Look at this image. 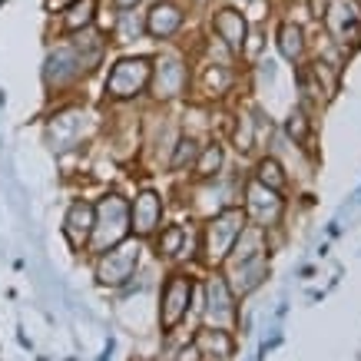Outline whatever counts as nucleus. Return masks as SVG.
Wrapping results in <instances>:
<instances>
[{
    "label": "nucleus",
    "mask_w": 361,
    "mask_h": 361,
    "mask_svg": "<svg viewBox=\"0 0 361 361\" xmlns=\"http://www.w3.org/2000/svg\"><path fill=\"white\" fill-rule=\"evenodd\" d=\"M142 37H146V17H142L140 7L136 11H116V20L110 27V44L133 47Z\"/></svg>",
    "instance_id": "obj_22"
},
{
    "label": "nucleus",
    "mask_w": 361,
    "mask_h": 361,
    "mask_svg": "<svg viewBox=\"0 0 361 361\" xmlns=\"http://www.w3.org/2000/svg\"><path fill=\"white\" fill-rule=\"evenodd\" d=\"M275 50L288 63H305V54H308L305 27L295 20H279V27H275Z\"/></svg>",
    "instance_id": "obj_20"
},
{
    "label": "nucleus",
    "mask_w": 361,
    "mask_h": 361,
    "mask_svg": "<svg viewBox=\"0 0 361 361\" xmlns=\"http://www.w3.org/2000/svg\"><path fill=\"white\" fill-rule=\"evenodd\" d=\"M142 17H146V37L156 44H173L189 23V11L183 0H149Z\"/></svg>",
    "instance_id": "obj_12"
},
{
    "label": "nucleus",
    "mask_w": 361,
    "mask_h": 361,
    "mask_svg": "<svg viewBox=\"0 0 361 361\" xmlns=\"http://www.w3.org/2000/svg\"><path fill=\"white\" fill-rule=\"evenodd\" d=\"M252 179H259L262 186H269V189H275V192H285L288 189V173H285V166L275 159V156H259L255 163H252Z\"/></svg>",
    "instance_id": "obj_24"
},
{
    "label": "nucleus",
    "mask_w": 361,
    "mask_h": 361,
    "mask_svg": "<svg viewBox=\"0 0 361 361\" xmlns=\"http://www.w3.org/2000/svg\"><path fill=\"white\" fill-rule=\"evenodd\" d=\"M232 4H239L242 11H245V7H252V4H269V0H232Z\"/></svg>",
    "instance_id": "obj_29"
},
{
    "label": "nucleus",
    "mask_w": 361,
    "mask_h": 361,
    "mask_svg": "<svg viewBox=\"0 0 361 361\" xmlns=\"http://www.w3.org/2000/svg\"><path fill=\"white\" fill-rule=\"evenodd\" d=\"M110 50V37L97 27L70 37H56V44L47 47L44 60V87L50 97H63L77 90L90 73H97Z\"/></svg>",
    "instance_id": "obj_1"
},
{
    "label": "nucleus",
    "mask_w": 361,
    "mask_h": 361,
    "mask_svg": "<svg viewBox=\"0 0 361 361\" xmlns=\"http://www.w3.org/2000/svg\"><path fill=\"white\" fill-rule=\"evenodd\" d=\"M199 146H202V140L183 130V133H179V140H176V146H173V153H169L166 169H169V173H176V176L192 173V163H196V156H199Z\"/></svg>",
    "instance_id": "obj_23"
},
{
    "label": "nucleus",
    "mask_w": 361,
    "mask_h": 361,
    "mask_svg": "<svg viewBox=\"0 0 361 361\" xmlns=\"http://www.w3.org/2000/svg\"><path fill=\"white\" fill-rule=\"evenodd\" d=\"M235 83H239V70L232 66V56H226V60L209 56V60L199 63L196 73H192V90L202 93L206 103H222V99L235 90Z\"/></svg>",
    "instance_id": "obj_13"
},
{
    "label": "nucleus",
    "mask_w": 361,
    "mask_h": 361,
    "mask_svg": "<svg viewBox=\"0 0 361 361\" xmlns=\"http://www.w3.org/2000/svg\"><path fill=\"white\" fill-rule=\"evenodd\" d=\"M199 295V282L189 269H173L159 285V302H156V325L163 335H173L189 322L192 305Z\"/></svg>",
    "instance_id": "obj_5"
},
{
    "label": "nucleus",
    "mask_w": 361,
    "mask_h": 361,
    "mask_svg": "<svg viewBox=\"0 0 361 361\" xmlns=\"http://www.w3.org/2000/svg\"><path fill=\"white\" fill-rule=\"evenodd\" d=\"M97 209V219H93V239H90V255H99V252L120 245L123 239H130V199L120 196V192H106L99 196V202H93Z\"/></svg>",
    "instance_id": "obj_6"
},
{
    "label": "nucleus",
    "mask_w": 361,
    "mask_h": 361,
    "mask_svg": "<svg viewBox=\"0 0 361 361\" xmlns=\"http://www.w3.org/2000/svg\"><path fill=\"white\" fill-rule=\"evenodd\" d=\"M166 50L153 54V77H149V93L156 106H173L192 97V60L186 50L173 44H163Z\"/></svg>",
    "instance_id": "obj_2"
},
{
    "label": "nucleus",
    "mask_w": 361,
    "mask_h": 361,
    "mask_svg": "<svg viewBox=\"0 0 361 361\" xmlns=\"http://www.w3.org/2000/svg\"><path fill=\"white\" fill-rule=\"evenodd\" d=\"M166 226V199L156 189H136V196L130 199V229L136 239L149 242L156 232Z\"/></svg>",
    "instance_id": "obj_14"
},
{
    "label": "nucleus",
    "mask_w": 361,
    "mask_h": 361,
    "mask_svg": "<svg viewBox=\"0 0 361 361\" xmlns=\"http://www.w3.org/2000/svg\"><path fill=\"white\" fill-rule=\"evenodd\" d=\"M249 13L242 11L239 4H212L209 7V33H212V40L219 47H226L235 60H239V50H242V40H245V33H249Z\"/></svg>",
    "instance_id": "obj_10"
},
{
    "label": "nucleus",
    "mask_w": 361,
    "mask_h": 361,
    "mask_svg": "<svg viewBox=\"0 0 361 361\" xmlns=\"http://www.w3.org/2000/svg\"><path fill=\"white\" fill-rule=\"evenodd\" d=\"M153 77V56L146 54H123L116 56L103 77V99L110 106H133L149 93Z\"/></svg>",
    "instance_id": "obj_4"
},
{
    "label": "nucleus",
    "mask_w": 361,
    "mask_h": 361,
    "mask_svg": "<svg viewBox=\"0 0 361 361\" xmlns=\"http://www.w3.org/2000/svg\"><path fill=\"white\" fill-rule=\"evenodd\" d=\"M83 133H87V113L80 110V106H63L47 123V136H50L56 153L80 149L83 146Z\"/></svg>",
    "instance_id": "obj_16"
},
{
    "label": "nucleus",
    "mask_w": 361,
    "mask_h": 361,
    "mask_svg": "<svg viewBox=\"0 0 361 361\" xmlns=\"http://www.w3.org/2000/svg\"><path fill=\"white\" fill-rule=\"evenodd\" d=\"M226 133H229V142L235 146V153L239 156H252L262 142H269L272 136V123L265 116L262 110H235L226 123Z\"/></svg>",
    "instance_id": "obj_11"
},
{
    "label": "nucleus",
    "mask_w": 361,
    "mask_h": 361,
    "mask_svg": "<svg viewBox=\"0 0 361 361\" xmlns=\"http://www.w3.org/2000/svg\"><path fill=\"white\" fill-rule=\"evenodd\" d=\"M142 265V239L130 235L120 245L93 255V275L103 288H126Z\"/></svg>",
    "instance_id": "obj_7"
},
{
    "label": "nucleus",
    "mask_w": 361,
    "mask_h": 361,
    "mask_svg": "<svg viewBox=\"0 0 361 361\" xmlns=\"http://www.w3.org/2000/svg\"><path fill=\"white\" fill-rule=\"evenodd\" d=\"M239 302L242 298L232 292L226 275L219 269H209L206 282H202V325L235 331V325H239Z\"/></svg>",
    "instance_id": "obj_8"
},
{
    "label": "nucleus",
    "mask_w": 361,
    "mask_h": 361,
    "mask_svg": "<svg viewBox=\"0 0 361 361\" xmlns=\"http://www.w3.org/2000/svg\"><path fill=\"white\" fill-rule=\"evenodd\" d=\"M265 47H269V37H265V27L262 23H249V33L242 40V50H239V60L245 66H255L259 60L265 56Z\"/></svg>",
    "instance_id": "obj_25"
},
{
    "label": "nucleus",
    "mask_w": 361,
    "mask_h": 361,
    "mask_svg": "<svg viewBox=\"0 0 361 361\" xmlns=\"http://www.w3.org/2000/svg\"><path fill=\"white\" fill-rule=\"evenodd\" d=\"M196 348L202 351L206 361H229L235 355V335L229 329H212V325H199L196 335Z\"/></svg>",
    "instance_id": "obj_18"
},
{
    "label": "nucleus",
    "mask_w": 361,
    "mask_h": 361,
    "mask_svg": "<svg viewBox=\"0 0 361 361\" xmlns=\"http://www.w3.org/2000/svg\"><path fill=\"white\" fill-rule=\"evenodd\" d=\"M249 226L245 212H242L239 202L212 212L202 226H199V252H196V262L202 269H219L226 262V255L232 252L235 239L242 235V229Z\"/></svg>",
    "instance_id": "obj_3"
},
{
    "label": "nucleus",
    "mask_w": 361,
    "mask_h": 361,
    "mask_svg": "<svg viewBox=\"0 0 361 361\" xmlns=\"http://www.w3.org/2000/svg\"><path fill=\"white\" fill-rule=\"evenodd\" d=\"M308 130H312V120H308V113L302 110V106L288 113V120H285V133H288V140H295V146L298 142H305Z\"/></svg>",
    "instance_id": "obj_26"
},
{
    "label": "nucleus",
    "mask_w": 361,
    "mask_h": 361,
    "mask_svg": "<svg viewBox=\"0 0 361 361\" xmlns=\"http://www.w3.org/2000/svg\"><path fill=\"white\" fill-rule=\"evenodd\" d=\"M70 4H77V0H44V11L50 13V17H56V13H63Z\"/></svg>",
    "instance_id": "obj_27"
},
{
    "label": "nucleus",
    "mask_w": 361,
    "mask_h": 361,
    "mask_svg": "<svg viewBox=\"0 0 361 361\" xmlns=\"http://www.w3.org/2000/svg\"><path fill=\"white\" fill-rule=\"evenodd\" d=\"M239 206L245 212L249 226H259V229H275L282 222V212H285V199L282 192L262 186L259 179L245 176L242 179V192H239Z\"/></svg>",
    "instance_id": "obj_9"
},
{
    "label": "nucleus",
    "mask_w": 361,
    "mask_h": 361,
    "mask_svg": "<svg viewBox=\"0 0 361 361\" xmlns=\"http://www.w3.org/2000/svg\"><path fill=\"white\" fill-rule=\"evenodd\" d=\"M103 4H110L113 11H136V7H142L146 0H103Z\"/></svg>",
    "instance_id": "obj_28"
},
{
    "label": "nucleus",
    "mask_w": 361,
    "mask_h": 361,
    "mask_svg": "<svg viewBox=\"0 0 361 361\" xmlns=\"http://www.w3.org/2000/svg\"><path fill=\"white\" fill-rule=\"evenodd\" d=\"M149 242H153V252H156V259H159V262H173V265L196 262L199 229L189 232V226L173 222V226H163V229L156 232Z\"/></svg>",
    "instance_id": "obj_15"
},
{
    "label": "nucleus",
    "mask_w": 361,
    "mask_h": 361,
    "mask_svg": "<svg viewBox=\"0 0 361 361\" xmlns=\"http://www.w3.org/2000/svg\"><path fill=\"white\" fill-rule=\"evenodd\" d=\"M226 169V142L219 136H206L202 146H199V156L196 163H192V179L202 183V179H216V176Z\"/></svg>",
    "instance_id": "obj_21"
},
{
    "label": "nucleus",
    "mask_w": 361,
    "mask_h": 361,
    "mask_svg": "<svg viewBox=\"0 0 361 361\" xmlns=\"http://www.w3.org/2000/svg\"><path fill=\"white\" fill-rule=\"evenodd\" d=\"M93 219H97V209H93L90 199H73V202L66 206L60 232H63L66 245H70L73 252H87L90 249V239H93Z\"/></svg>",
    "instance_id": "obj_17"
},
{
    "label": "nucleus",
    "mask_w": 361,
    "mask_h": 361,
    "mask_svg": "<svg viewBox=\"0 0 361 361\" xmlns=\"http://www.w3.org/2000/svg\"><path fill=\"white\" fill-rule=\"evenodd\" d=\"M97 13H99V0H77L70 4L63 13L54 17V30L56 37H70V33H80V30H90L97 27Z\"/></svg>",
    "instance_id": "obj_19"
}]
</instances>
